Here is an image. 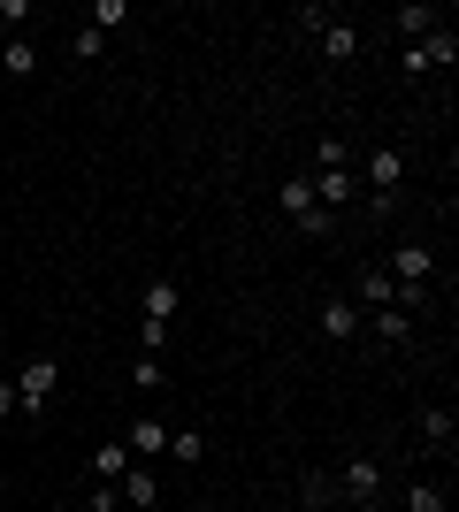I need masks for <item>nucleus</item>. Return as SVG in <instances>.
<instances>
[{
  "instance_id": "412c9836",
  "label": "nucleus",
  "mask_w": 459,
  "mask_h": 512,
  "mask_svg": "<svg viewBox=\"0 0 459 512\" xmlns=\"http://www.w3.org/2000/svg\"><path fill=\"white\" fill-rule=\"evenodd\" d=\"M299 497H306L314 512H322V505H337V482H329V474H306V482H299Z\"/></svg>"
},
{
  "instance_id": "1a4fd4ad",
  "label": "nucleus",
  "mask_w": 459,
  "mask_h": 512,
  "mask_svg": "<svg viewBox=\"0 0 459 512\" xmlns=\"http://www.w3.org/2000/svg\"><path fill=\"white\" fill-rule=\"evenodd\" d=\"M306 184H314V207H352V169H314L306 176Z\"/></svg>"
},
{
  "instance_id": "cd10ccee",
  "label": "nucleus",
  "mask_w": 459,
  "mask_h": 512,
  "mask_svg": "<svg viewBox=\"0 0 459 512\" xmlns=\"http://www.w3.org/2000/svg\"><path fill=\"white\" fill-rule=\"evenodd\" d=\"M0 39H8V31H0Z\"/></svg>"
},
{
  "instance_id": "dca6fc26",
  "label": "nucleus",
  "mask_w": 459,
  "mask_h": 512,
  "mask_svg": "<svg viewBox=\"0 0 459 512\" xmlns=\"http://www.w3.org/2000/svg\"><path fill=\"white\" fill-rule=\"evenodd\" d=\"M123 467H131V444H100L92 451V474H100V482H115Z\"/></svg>"
},
{
  "instance_id": "39448f33",
  "label": "nucleus",
  "mask_w": 459,
  "mask_h": 512,
  "mask_svg": "<svg viewBox=\"0 0 459 512\" xmlns=\"http://www.w3.org/2000/svg\"><path fill=\"white\" fill-rule=\"evenodd\" d=\"M375 490H383V467H375L368 451H360V459H345V474H337V497H345V505H375Z\"/></svg>"
},
{
  "instance_id": "5701e85b",
  "label": "nucleus",
  "mask_w": 459,
  "mask_h": 512,
  "mask_svg": "<svg viewBox=\"0 0 459 512\" xmlns=\"http://www.w3.org/2000/svg\"><path fill=\"white\" fill-rule=\"evenodd\" d=\"M100 54H108V39H100L92 23H77V62H100Z\"/></svg>"
},
{
  "instance_id": "7ed1b4c3",
  "label": "nucleus",
  "mask_w": 459,
  "mask_h": 512,
  "mask_svg": "<svg viewBox=\"0 0 459 512\" xmlns=\"http://www.w3.org/2000/svg\"><path fill=\"white\" fill-rule=\"evenodd\" d=\"M54 383H62V360H54V352H39V360H31V367L16 375V406H23V413H46Z\"/></svg>"
},
{
  "instance_id": "6ab92c4d",
  "label": "nucleus",
  "mask_w": 459,
  "mask_h": 512,
  "mask_svg": "<svg viewBox=\"0 0 459 512\" xmlns=\"http://www.w3.org/2000/svg\"><path fill=\"white\" fill-rule=\"evenodd\" d=\"M406 512H452V505H444L437 482H414V490H406Z\"/></svg>"
},
{
  "instance_id": "0eeeda50",
  "label": "nucleus",
  "mask_w": 459,
  "mask_h": 512,
  "mask_svg": "<svg viewBox=\"0 0 459 512\" xmlns=\"http://www.w3.org/2000/svg\"><path fill=\"white\" fill-rule=\"evenodd\" d=\"M115 497H123L131 512L161 505V474H153V467H123V474H115Z\"/></svg>"
},
{
  "instance_id": "4be33fe9",
  "label": "nucleus",
  "mask_w": 459,
  "mask_h": 512,
  "mask_svg": "<svg viewBox=\"0 0 459 512\" xmlns=\"http://www.w3.org/2000/svg\"><path fill=\"white\" fill-rule=\"evenodd\" d=\"M169 459H184V467H199V428H169Z\"/></svg>"
},
{
  "instance_id": "f8f14e48",
  "label": "nucleus",
  "mask_w": 459,
  "mask_h": 512,
  "mask_svg": "<svg viewBox=\"0 0 459 512\" xmlns=\"http://www.w3.org/2000/svg\"><path fill=\"white\" fill-rule=\"evenodd\" d=\"M322 54H329V62H352V54H360V23L329 16V23H322Z\"/></svg>"
},
{
  "instance_id": "9b49d317",
  "label": "nucleus",
  "mask_w": 459,
  "mask_h": 512,
  "mask_svg": "<svg viewBox=\"0 0 459 512\" xmlns=\"http://www.w3.org/2000/svg\"><path fill=\"white\" fill-rule=\"evenodd\" d=\"M421 444L452 459V444H459V421H452V406H429V413H421Z\"/></svg>"
},
{
  "instance_id": "b1692460",
  "label": "nucleus",
  "mask_w": 459,
  "mask_h": 512,
  "mask_svg": "<svg viewBox=\"0 0 459 512\" xmlns=\"http://www.w3.org/2000/svg\"><path fill=\"white\" fill-rule=\"evenodd\" d=\"M0 23H31V0H0Z\"/></svg>"
},
{
  "instance_id": "4468645a",
  "label": "nucleus",
  "mask_w": 459,
  "mask_h": 512,
  "mask_svg": "<svg viewBox=\"0 0 459 512\" xmlns=\"http://www.w3.org/2000/svg\"><path fill=\"white\" fill-rule=\"evenodd\" d=\"M146 321H176V276H153L146 283Z\"/></svg>"
},
{
  "instance_id": "f257e3e1",
  "label": "nucleus",
  "mask_w": 459,
  "mask_h": 512,
  "mask_svg": "<svg viewBox=\"0 0 459 512\" xmlns=\"http://www.w3.org/2000/svg\"><path fill=\"white\" fill-rule=\"evenodd\" d=\"M452 62H459V31L452 23H437L429 39L406 46V77H429V69H452Z\"/></svg>"
},
{
  "instance_id": "ddd939ff",
  "label": "nucleus",
  "mask_w": 459,
  "mask_h": 512,
  "mask_svg": "<svg viewBox=\"0 0 459 512\" xmlns=\"http://www.w3.org/2000/svg\"><path fill=\"white\" fill-rule=\"evenodd\" d=\"M0 69H8V77H31V69H39V46L23 39V31H16V39H0Z\"/></svg>"
},
{
  "instance_id": "bb28decb",
  "label": "nucleus",
  "mask_w": 459,
  "mask_h": 512,
  "mask_svg": "<svg viewBox=\"0 0 459 512\" xmlns=\"http://www.w3.org/2000/svg\"><path fill=\"white\" fill-rule=\"evenodd\" d=\"M352 512H383V505H352Z\"/></svg>"
},
{
  "instance_id": "393cba45",
  "label": "nucleus",
  "mask_w": 459,
  "mask_h": 512,
  "mask_svg": "<svg viewBox=\"0 0 459 512\" xmlns=\"http://www.w3.org/2000/svg\"><path fill=\"white\" fill-rule=\"evenodd\" d=\"M0 421H16V383L0 375Z\"/></svg>"
},
{
  "instance_id": "9d476101",
  "label": "nucleus",
  "mask_w": 459,
  "mask_h": 512,
  "mask_svg": "<svg viewBox=\"0 0 459 512\" xmlns=\"http://www.w3.org/2000/svg\"><path fill=\"white\" fill-rule=\"evenodd\" d=\"M322 337L352 344V337H360V306H352V299H322Z\"/></svg>"
},
{
  "instance_id": "f03ea898",
  "label": "nucleus",
  "mask_w": 459,
  "mask_h": 512,
  "mask_svg": "<svg viewBox=\"0 0 459 512\" xmlns=\"http://www.w3.org/2000/svg\"><path fill=\"white\" fill-rule=\"evenodd\" d=\"M383 276H391L398 291H421V283L437 276V253H429V245H421V237H406V245H398V253L383 260Z\"/></svg>"
},
{
  "instance_id": "2eb2a0df",
  "label": "nucleus",
  "mask_w": 459,
  "mask_h": 512,
  "mask_svg": "<svg viewBox=\"0 0 459 512\" xmlns=\"http://www.w3.org/2000/svg\"><path fill=\"white\" fill-rule=\"evenodd\" d=\"M391 23H398V31H406V46H414V39H429V31H437L444 16H437V8H421V0H414V8H398Z\"/></svg>"
},
{
  "instance_id": "aec40b11",
  "label": "nucleus",
  "mask_w": 459,
  "mask_h": 512,
  "mask_svg": "<svg viewBox=\"0 0 459 512\" xmlns=\"http://www.w3.org/2000/svg\"><path fill=\"white\" fill-rule=\"evenodd\" d=\"M314 169H352V146L345 138H322V146H314Z\"/></svg>"
},
{
  "instance_id": "423d86ee",
  "label": "nucleus",
  "mask_w": 459,
  "mask_h": 512,
  "mask_svg": "<svg viewBox=\"0 0 459 512\" xmlns=\"http://www.w3.org/2000/svg\"><path fill=\"white\" fill-rule=\"evenodd\" d=\"M284 214L299 222L306 237H322V230H329V214L314 207V184H306V176H291V184H284Z\"/></svg>"
},
{
  "instance_id": "a211bd4d",
  "label": "nucleus",
  "mask_w": 459,
  "mask_h": 512,
  "mask_svg": "<svg viewBox=\"0 0 459 512\" xmlns=\"http://www.w3.org/2000/svg\"><path fill=\"white\" fill-rule=\"evenodd\" d=\"M123 444H131V451H169V428H161V421H138Z\"/></svg>"
},
{
  "instance_id": "20e7f679",
  "label": "nucleus",
  "mask_w": 459,
  "mask_h": 512,
  "mask_svg": "<svg viewBox=\"0 0 459 512\" xmlns=\"http://www.w3.org/2000/svg\"><path fill=\"white\" fill-rule=\"evenodd\" d=\"M368 184H375V207H398V184H406V153H398V146H368Z\"/></svg>"
},
{
  "instance_id": "f3484780",
  "label": "nucleus",
  "mask_w": 459,
  "mask_h": 512,
  "mask_svg": "<svg viewBox=\"0 0 459 512\" xmlns=\"http://www.w3.org/2000/svg\"><path fill=\"white\" fill-rule=\"evenodd\" d=\"M115 23H131V0H92V31H100V39H108Z\"/></svg>"
},
{
  "instance_id": "a878e982",
  "label": "nucleus",
  "mask_w": 459,
  "mask_h": 512,
  "mask_svg": "<svg viewBox=\"0 0 459 512\" xmlns=\"http://www.w3.org/2000/svg\"><path fill=\"white\" fill-rule=\"evenodd\" d=\"M0 505H8V474H0Z\"/></svg>"
},
{
  "instance_id": "6e6552de",
  "label": "nucleus",
  "mask_w": 459,
  "mask_h": 512,
  "mask_svg": "<svg viewBox=\"0 0 459 512\" xmlns=\"http://www.w3.org/2000/svg\"><path fill=\"white\" fill-rule=\"evenodd\" d=\"M360 337H375L383 352H398V344L414 337V321L398 314V306H383V314H360Z\"/></svg>"
}]
</instances>
